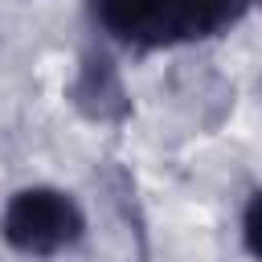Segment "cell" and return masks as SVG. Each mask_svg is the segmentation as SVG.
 Listing matches in <instances>:
<instances>
[{
    "instance_id": "cell-4",
    "label": "cell",
    "mask_w": 262,
    "mask_h": 262,
    "mask_svg": "<svg viewBox=\"0 0 262 262\" xmlns=\"http://www.w3.org/2000/svg\"><path fill=\"white\" fill-rule=\"evenodd\" d=\"M242 237H246V250L254 258H262V192H254L242 213Z\"/></svg>"
},
{
    "instance_id": "cell-1",
    "label": "cell",
    "mask_w": 262,
    "mask_h": 262,
    "mask_svg": "<svg viewBox=\"0 0 262 262\" xmlns=\"http://www.w3.org/2000/svg\"><path fill=\"white\" fill-rule=\"evenodd\" d=\"M250 0H90L102 33L131 49H172L225 33L246 16Z\"/></svg>"
},
{
    "instance_id": "cell-3",
    "label": "cell",
    "mask_w": 262,
    "mask_h": 262,
    "mask_svg": "<svg viewBox=\"0 0 262 262\" xmlns=\"http://www.w3.org/2000/svg\"><path fill=\"white\" fill-rule=\"evenodd\" d=\"M70 98L86 119H98V123H119L131 111V98L123 90V78H119L115 61L106 53H94V49L82 57L78 78L70 86Z\"/></svg>"
},
{
    "instance_id": "cell-2",
    "label": "cell",
    "mask_w": 262,
    "mask_h": 262,
    "mask_svg": "<svg viewBox=\"0 0 262 262\" xmlns=\"http://www.w3.org/2000/svg\"><path fill=\"white\" fill-rule=\"evenodd\" d=\"M0 233L20 254L53 258V254H61V250L82 242L86 213L70 192L37 184V188L12 192V201L4 205V217H0Z\"/></svg>"
}]
</instances>
